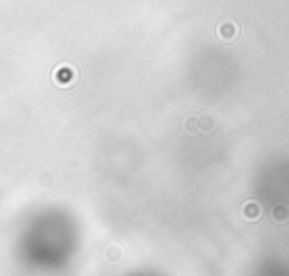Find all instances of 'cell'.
<instances>
[{
	"label": "cell",
	"mask_w": 289,
	"mask_h": 276,
	"mask_svg": "<svg viewBox=\"0 0 289 276\" xmlns=\"http://www.w3.org/2000/svg\"><path fill=\"white\" fill-rule=\"evenodd\" d=\"M199 120L203 123V129H212V127H215V123L210 120V116H203V118H199Z\"/></svg>",
	"instance_id": "cell-5"
},
{
	"label": "cell",
	"mask_w": 289,
	"mask_h": 276,
	"mask_svg": "<svg viewBox=\"0 0 289 276\" xmlns=\"http://www.w3.org/2000/svg\"><path fill=\"white\" fill-rule=\"evenodd\" d=\"M196 123H199V118H188V123H186V129L188 132H194V127H196Z\"/></svg>",
	"instance_id": "cell-4"
},
{
	"label": "cell",
	"mask_w": 289,
	"mask_h": 276,
	"mask_svg": "<svg viewBox=\"0 0 289 276\" xmlns=\"http://www.w3.org/2000/svg\"><path fill=\"white\" fill-rule=\"evenodd\" d=\"M244 213H246V217H249V220H251V217H253V220H255V217L260 215L258 204H251V202H249V204H246V211H244Z\"/></svg>",
	"instance_id": "cell-3"
},
{
	"label": "cell",
	"mask_w": 289,
	"mask_h": 276,
	"mask_svg": "<svg viewBox=\"0 0 289 276\" xmlns=\"http://www.w3.org/2000/svg\"><path fill=\"white\" fill-rule=\"evenodd\" d=\"M274 217L278 220V222H283V220H287L289 217V211L285 206H276V211H274Z\"/></svg>",
	"instance_id": "cell-2"
},
{
	"label": "cell",
	"mask_w": 289,
	"mask_h": 276,
	"mask_svg": "<svg viewBox=\"0 0 289 276\" xmlns=\"http://www.w3.org/2000/svg\"><path fill=\"white\" fill-rule=\"evenodd\" d=\"M217 34H219L224 41H233L237 34H240V27H237V23L226 20V23H221L219 27H217Z\"/></svg>",
	"instance_id": "cell-1"
}]
</instances>
